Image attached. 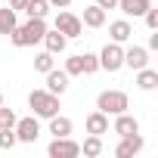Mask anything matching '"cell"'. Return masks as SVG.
<instances>
[{
  "label": "cell",
  "mask_w": 158,
  "mask_h": 158,
  "mask_svg": "<svg viewBox=\"0 0 158 158\" xmlns=\"http://www.w3.org/2000/svg\"><path fill=\"white\" fill-rule=\"evenodd\" d=\"M47 34V19H28L25 25H16L6 37L13 40V47H34L37 40H44Z\"/></svg>",
  "instance_id": "1"
},
{
  "label": "cell",
  "mask_w": 158,
  "mask_h": 158,
  "mask_svg": "<svg viewBox=\"0 0 158 158\" xmlns=\"http://www.w3.org/2000/svg\"><path fill=\"white\" fill-rule=\"evenodd\" d=\"M28 106H31V112H34L37 118H53V115H59V96L50 93V90H31Z\"/></svg>",
  "instance_id": "2"
},
{
  "label": "cell",
  "mask_w": 158,
  "mask_h": 158,
  "mask_svg": "<svg viewBox=\"0 0 158 158\" xmlns=\"http://www.w3.org/2000/svg\"><path fill=\"white\" fill-rule=\"evenodd\" d=\"M96 109L106 112V115H121V112L130 109V99H127L124 90H102L96 96Z\"/></svg>",
  "instance_id": "3"
},
{
  "label": "cell",
  "mask_w": 158,
  "mask_h": 158,
  "mask_svg": "<svg viewBox=\"0 0 158 158\" xmlns=\"http://www.w3.org/2000/svg\"><path fill=\"white\" fill-rule=\"evenodd\" d=\"M99 68H106L109 74H115L118 68H124V50H121V44H106L102 47V53H99Z\"/></svg>",
  "instance_id": "4"
},
{
  "label": "cell",
  "mask_w": 158,
  "mask_h": 158,
  "mask_svg": "<svg viewBox=\"0 0 158 158\" xmlns=\"http://www.w3.org/2000/svg\"><path fill=\"white\" fill-rule=\"evenodd\" d=\"M47 152H50V158H77L81 155V143H74L71 136H53Z\"/></svg>",
  "instance_id": "5"
},
{
  "label": "cell",
  "mask_w": 158,
  "mask_h": 158,
  "mask_svg": "<svg viewBox=\"0 0 158 158\" xmlns=\"http://www.w3.org/2000/svg\"><path fill=\"white\" fill-rule=\"evenodd\" d=\"M16 139L19 143H37V136H40V124H37V115H31V118H16Z\"/></svg>",
  "instance_id": "6"
},
{
  "label": "cell",
  "mask_w": 158,
  "mask_h": 158,
  "mask_svg": "<svg viewBox=\"0 0 158 158\" xmlns=\"http://www.w3.org/2000/svg\"><path fill=\"white\" fill-rule=\"evenodd\" d=\"M56 28H59V31H62V34L71 40V37H81V31H84V22L77 19V16H71V13H65V10H62V13L56 16Z\"/></svg>",
  "instance_id": "7"
},
{
  "label": "cell",
  "mask_w": 158,
  "mask_h": 158,
  "mask_svg": "<svg viewBox=\"0 0 158 158\" xmlns=\"http://www.w3.org/2000/svg\"><path fill=\"white\" fill-rule=\"evenodd\" d=\"M47 90H50V93H56V96H62V93L68 90V74H65V68L59 71V68L53 65V68L47 71Z\"/></svg>",
  "instance_id": "8"
},
{
  "label": "cell",
  "mask_w": 158,
  "mask_h": 158,
  "mask_svg": "<svg viewBox=\"0 0 158 158\" xmlns=\"http://www.w3.org/2000/svg\"><path fill=\"white\" fill-rule=\"evenodd\" d=\"M124 65L133 68V71L146 68V65H149V50H146V47H130V50H124Z\"/></svg>",
  "instance_id": "9"
},
{
  "label": "cell",
  "mask_w": 158,
  "mask_h": 158,
  "mask_svg": "<svg viewBox=\"0 0 158 158\" xmlns=\"http://www.w3.org/2000/svg\"><path fill=\"white\" fill-rule=\"evenodd\" d=\"M112 130H115L118 136H130V133H139V121H136L133 115L121 112V115H115V124H112Z\"/></svg>",
  "instance_id": "10"
},
{
  "label": "cell",
  "mask_w": 158,
  "mask_h": 158,
  "mask_svg": "<svg viewBox=\"0 0 158 158\" xmlns=\"http://www.w3.org/2000/svg\"><path fill=\"white\" fill-rule=\"evenodd\" d=\"M139 149H143V136H139V133H130V136H121L115 155H118V158H133Z\"/></svg>",
  "instance_id": "11"
},
{
  "label": "cell",
  "mask_w": 158,
  "mask_h": 158,
  "mask_svg": "<svg viewBox=\"0 0 158 158\" xmlns=\"http://www.w3.org/2000/svg\"><path fill=\"white\" fill-rule=\"evenodd\" d=\"M84 124H87V133H96V136L109 133V115H106V112H99V109H96V112H90Z\"/></svg>",
  "instance_id": "12"
},
{
  "label": "cell",
  "mask_w": 158,
  "mask_h": 158,
  "mask_svg": "<svg viewBox=\"0 0 158 158\" xmlns=\"http://www.w3.org/2000/svg\"><path fill=\"white\" fill-rule=\"evenodd\" d=\"M44 44H47V53H53V56H56V53H62V50L68 47V37H65L59 28H53V31L47 28V34H44Z\"/></svg>",
  "instance_id": "13"
},
{
  "label": "cell",
  "mask_w": 158,
  "mask_h": 158,
  "mask_svg": "<svg viewBox=\"0 0 158 158\" xmlns=\"http://www.w3.org/2000/svg\"><path fill=\"white\" fill-rule=\"evenodd\" d=\"M149 6H152V0H118L115 10H121L124 16H133V19H136V16H143Z\"/></svg>",
  "instance_id": "14"
},
{
  "label": "cell",
  "mask_w": 158,
  "mask_h": 158,
  "mask_svg": "<svg viewBox=\"0 0 158 158\" xmlns=\"http://www.w3.org/2000/svg\"><path fill=\"white\" fill-rule=\"evenodd\" d=\"M109 34H112V40H115V44H124V40H130V37H133V28H130V22H127V19H118V22H112V25H109Z\"/></svg>",
  "instance_id": "15"
},
{
  "label": "cell",
  "mask_w": 158,
  "mask_h": 158,
  "mask_svg": "<svg viewBox=\"0 0 158 158\" xmlns=\"http://www.w3.org/2000/svg\"><path fill=\"white\" fill-rule=\"evenodd\" d=\"M47 121H50V133H53V136H71V130H74L71 118H65V115H53V118H47Z\"/></svg>",
  "instance_id": "16"
},
{
  "label": "cell",
  "mask_w": 158,
  "mask_h": 158,
  "mask_svg": "<svg viewBox=\"0 0 158 158\" xmlns=\"http://www.w3.org/2000/svg\"><path fill=\"white\" fill-rule=\"evenodd\" d=\"M81 22H84L87 28H102V25H106V10L93 3V6L84 10V19H81Z\"/></svg>",
  "instance_id": "17"
},
{
  "label": "cell",
  "mask_w": 158,
  "mask_h": 158,
  "mask_svg": "<svg viewBox=\"0 0 158 158\" xmlns=\"http://www.w3.org/2000/svg\"><path fill=\"white\" fill-rule=\"evenodd\" d=\"M136 87H139V90H155V87H158V71L149 68V65L139 68V71H136Z\"/></svg>",
  "instance_id": "18"
},
{
  "label": "cell",
  "mask_w": 158,
  "mask_h": 158,
  "mask_svg": "<svg viewBox=\"0 0 158 158\" xmlns=\"http://www.w3.org/2000/svg\"><path fill=\"white\" fill-rule=\"evenodd\" d=\"M22 13H28V19H47L50 3H47V0H28V6H25Z\"/></svg>",
  "instance_id": "19"
},
{
  "label": "cell",
  "mask_w": 158,
  "mask_h": 158,
  "mask_svg": "<svg viewBox=\"0 0 158 158\" xmlns=\"http://www.w3.org/2000/svg\"><path fill=\"white\" fill-rule=\"evenodd\" d=\"M81 152H84L87 158H96V155H102V136H96V133H90V136L84 139V146H81Z\"/></svg>",
  "instance_id": "20"
},
{
  "label": "cell",
  "mask_w": 158,
  "mask_h": 158,
  "mask_svg": "<svg viewBox=\"0 0 158 158\" xmlns=\"http://www.w3.org/2000/svg\"><path fill=\"white\" fill-rule=\"evenodd\" d=\"M16 25H19V22H16V10L3 6V10H0V34H10Z\"/></svg>",
  "instance_id": "21"
},
{
  "label": "cell",
  "mask_w": 158,
  "mask_h": 158,
  "mask_svg": "<svg viewBox=\"0 0 158 158\" xmlns=\"http://www.w3.org/2000/svg\"><path fill=\"white\" fill-rule=\"evenodd\" d=\"M34 68H37L40 74H47V71L53 68V53H47V50L37 53V56H34Z\"/></svg>",
  "instance_id": "22"
},
{
  "label": "cell",
  "mask_w": 158,
  "mask_h": 158,
  "mask_svg": "<svg viewBox=\"0 0 158 158\" xmlns=\"http://www.w3.org/2000/svg\"><path fill=\"white\" fill-rule=\"evenodd\" d=\"M65 74H68V77H77V74H84L81 53H77V56H71V59H65Z\"/></svg>",
  "instance_id": "23"
},
{
  "label": "cell",
  "mask_w": 158,
  "mask_h": 158,
  "mask_svg": "<svg viewBox=\"0 0 158 158\" xmlns=\"http://www.w3.org/2000/svg\"><path fill=\"white\" fill-rule=\"evenodd\" d=\"M81 65H84V74H93V71H99V56L81 53Z\"/></svg>",
  "instance_id": "24"
},
{
  "label": "cell",
  "mask_w": 158,
  "mask_h": 158,
  "mask_svg": "<svg viewBox=\"0 0 158 158\" xmlns=\"http://www.w3.org/2000/svg\"><path fill=\"white\" fill-rule=\"evenodd\" d=\"M19 139H16V130L13 127H0V149H13Z\"/></svg>",
  "instance_id": "25"
},
{
  "label": "cell",
  "mask_w": 158,
  "mask_h": 158,
  "mask_svg": "<svg viewBox=\"0 0 158 158\" xmlns=\"http://www.w3.org/2000/svg\"><path fill=\"white\" fill-rule=\"evenodd\" d=\"M0 127H16V112L0 106Z\"/></svg>",
  "instance_id": "26"
},
{
  "label": "cell",
  "mask_w": 158,
  "mask_h": 158,
  "mask_svg": "<svg viewBox=\"0 0 158 158\" xmlns=\"http://www.w3.org/2000/svg\"><path fill=\"white\" fill-rule=\"evenodd\" d=\"M143 19H146V25H149V31H158V10H152V6H149V10L143 13Z\"/></svg>",
  "instance_id": "27"
},
{
  "label": "cell",
  "mask_w": 158,
  "mask_h": 158,
  "mask_svg": "<svg viewBox=\"0 0 158 158\" xmlns=\"http://www.w3.org/2000/svg\"><path fill=\"white\" fill-rule=\"evenodd\" d=\"M28 6V0H10V10H16V13H22Z\"/></svg>",
  "instance_id": "28"
},
{
  "label": "cell",
  "mask_w": 158,
  "mask_h": 158,
  "mask_svg": "<svg viewBox=\"0 0 158 158\" xmlns=\"http://www.w3.org/2000/svg\"><path fill=\"white\" fill-rule=\"evenodd\" d=\"M96 6H102V10H115L118 0H96Z\"/></svg>",
  "instance_id": "29"
},
{
  "label": "cell",
  "mask_w": 158,
  "mask_h": 158,
  "mask_svg": "<svg viewBox=\"0 0 158 158\" xmlns=\"http://www.w3.org/2000/svg\"><path fill=\"white\" fill-rule=\"evenodd\" d=\"M47 3H50V6H56V10H65L71 0H47Z\"/></svg>",
  "instance_id": "30"
},
{
  "label": "cell",
  "mask_w": 158,
  "mask_h": 158,
  "mask_svg": "<svg viewBox=\"0 0 158 158\" xmlns=\"http://www.w3.org/2000/svg\"><path fill=\"white\" fill-rule=\"evenodd\" d=\"M149 50H158V34H149Z\"/></svg>",
  "instance_id": "31"
},
{
  "label": "cell",
  "mask_w": 158,
  "mask_h": 158,
  "mask_svg": "<svg viewBox=\"0 0 158 158\" xmlns=\"http://www.w3.org/2000/svg\"><path fill=\"white\" fill-rule=\"evenodd\" d=\"M0 106H3V93H0Z\"/></svg>",
  "instance_id": "32"
}]
</instances>
